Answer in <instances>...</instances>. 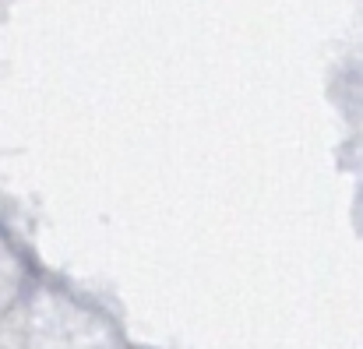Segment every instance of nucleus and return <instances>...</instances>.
Here are the masks:
<instances>
[]
</instances>
